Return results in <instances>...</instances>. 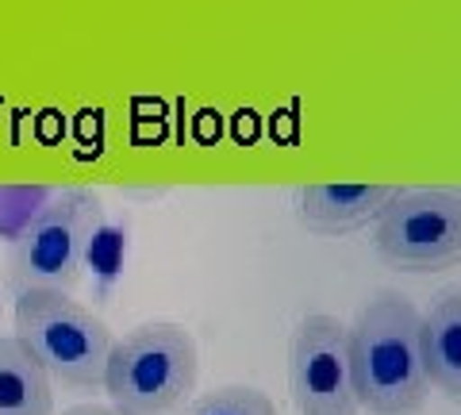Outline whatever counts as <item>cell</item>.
<instances>
[{"label":"cell","instance_id":"6da1fadb","mask_svg":"<svg viewBox=\"0 0 461 415\" xmlns=\"http://www.w3.org/2000/svg\"><path fill=\"white\" fill-rule=\"evenodd\" d=\"M415 300L396 289L373 293L357 308L350 331V365L357 408L369 415H420L430 381L423 365V338Z\"/></svg>","mask_w":461,"mask_h":415},{"label":"cell","instance_id":"7a4b0ae2","mask_svg":"<svg viewBox=\"0 0 461 415\" xmlns=\"http://www.w3.org/2000/svg\"><path fill=\"white\" fill-rule=\"evenodd\" d=\"M200 354L181 323L154 320L112 342L104 392L127 415H169L196 389Z\"/></svg>","mask_w":461,"mask_h":415},{"label":"cell","instance_id":"3957f363","mask_svg":"<svg viewBox=\"0 0 461 415\" xmlns=\"http://www.w3.org/2000/svg\"><path fill=\"white\" fill-rule=\"evenodd\" d=\"M104 231V208L100 196L89 189L58 193L42 216L27 231L8 242L5 284L12 296L54 289L69 293L81 281L85 262L93 257V247Z\"/></svg>","mask_w":461,"mask_h":415},{"label":"cell","instance_id":"277c9868","mask_svg":"<svg viewBox=\"0 0 461 415\" xmlns=\"http://www.w3.org/2000/svg\"><path fill=\"white\" fill-rule=\"evenodd\" d=\"M16 338L32 350L47 377L66 389H104L112 354L108 323L69 293L35 289L16 296Z\"/></svg>","mask_w":461,"mask_h":415},{"label":"cell","instance_id":"5b68a950","mask_svg":"<svg viewBox=\"0 0 461 415\" xmlns=\"http://www.w3.org/2000/svg\"><path fill=\"white\" fill-rule=\"evenodd\" d=\"M373 247L400 274L461 266V189H400L377 216Z\"/></svg>","mask_w":461,"mask_h":415},{"label":"cell","instance_id":"8992f818","mask_svg":"<svg viewBox=\"0 0 461 415\" xmlns=\"http://www.w3.org/2000/svg\"><path fill=\"white\" fill-rule=\"evenodd\" d=\"M288 396L300 415H357L350 331L335 316H304L288 338Z\"/></svg>","mask_w":461,"mask_h":415},{"label":"cell","instance_id":"52a82bcc","mask_svg":"<svg viewBox=\"0 0 461 415\" xmlns=\"http://www.w3.org/2000/svg\"><path fill=\"white\" fill-rule=\"evenodd\" d=\"M396 193L400 185H304L296 189V220L312 235L342 239L377 223Z\"/></svg>","mask_w":461,"mask_h":415},{"label":"cell","instance_id":"ba28073f","mask_svg":"<svg viewBox=\"0 0 461 415\" xmlns=\"http://www.w3.org/2000/svg\"><path fill=\"white\" fill-rule=\"evenodd\" d=\"M420 338L427 381L446 400L461 404V284L442 289L430 300V308L420 316Z\"/></svg>","mask_w":461,"mask_h":415},{"label":"cell","instance_id":"9c48e42d","mask_svg":"<svg viewBox=\"0 0 461 415\" xmlns=\"http://www.w3.org/2000/svg\"><path fill=\"white\" fill-rule=\"evenodd\" d=\"M0 415H54L47 369L16 335L0 338Z\"/></svg>","mask_w":461,"mask_h":415},{"label":"cell","instance_id":"30bf717a","mask_svg":"<svg viewBox=\"0 0 461 415\" xmlns=\"http://www.w3.org/2000/svg\"><path fill=\"white\" fill-rule=\"evenodd\" d=\"M54 196L50 185H0V242H16Z\"/></svg>","mask_w":461,"mask_h":415},{"label":"cell","instance_id":"8fae6325","mask_svg":"<svg viewBox=\"0 0 461 415\" xmlns=\"http://www.w3.org/2000/svg\"><path fill=\"white\" fill-rule=\"evenodd\" d=\"M181 415H277V404L254 384H223L196 396Z\"/></svg>","mask_w":461,"mask_h":415},{"label":"cell","instance_id":"7c38bea8","mask_svg":"<svg viewBox=\"0 0 461 415\" xmlns=\"http://www.w3.org/2000/svg\"><path fill=\"white\" fill-rule=\"evenodd\" d=\"M62 415H127V411L112 408V404H74V408H66Z\"/></svg>","mask_w":461,"mask_h":415}]
</instances>
